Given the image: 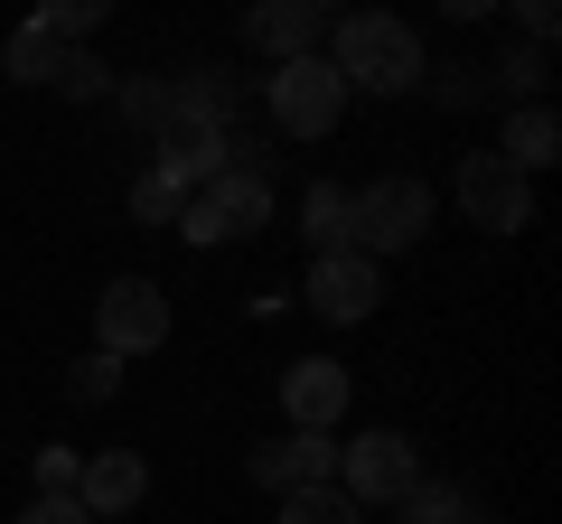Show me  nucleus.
I'll list each match as a JSON object with an SVG mask.
<instances>
[{
  "mask_svg": "<svg viewBox=\"0 0 562 524\" xmlns=\"http://www.w3.org/2000/svg\"><path fill=\"white\" fill-rule=\"evenodd\" d=\"M328 66H338L347 94H413L431 76L422 29L394 20V10H347V20H328Z\"/></svg>",
  "mask_w": 562,
  "mask_h": 524,
  "instance_id": "obj_1",
  "label": "nucleus"
},
{
  "mask_svg": "<svg viewBox=\"0 0 562 524\" xmlns=\"http://www.w3.org/2000/svg\"><path fill=\"white\" fill-rule=\"evenodd\" d=\"M338 113H347V84H338V66H328V57L272 66V84H262V122H272L281 141H328Z\"/></svg>",
  "mask_w": 562,
  "mask_h": 524,
  "instance_id": "obj_2",
  "label": "nucleus"
},
{
  "mask_svg": "<svg viewBox=\"0 0 562 524\" xmlns=\"http://www.w3.org/2000/svg\"><path fill=\"white\" fill-rule=\"evenodd\" d=\"M262 225H272V179H262V169H225V179H206L198 197L179 206V225H169V235H188L206 253V243H244V235H262Z\"/></svg>",
  "mask_w": 562,
  "mask_h": 524,
  "instance_id": "obj_3",
  "label": "nucleus"
},
{
  "mask_svg": "<svg viewBox=\"0 0 562 524\" xmlns=\"http://www.w3.org/2000/svg\"><path fill=\"white\" fill-rule=\"evenodd\" d=\"M422 487V449L403 441V431H357V441H338V497L357 505H403Z\"/></svg>",
  "mask_w": 562,
  "mask_h": 524,
  "instance_id": "obj_4",
  "label": "nucleus"
},
{
  "mask_svg": "<svg viewBox=\"0 0 562 524\" xmlns=\"http://www.w3.org/2000/svg\"><path fill=\"white\" fill-rule=\"evenodd\" d=\"M150 346H169V291L140 282V272L103 282V300H94V356L132 365V356H150Z\"/></svg>",
  "mask_w": 562,
  "mask_h": 524,
  "instance_id": "obj_5",
  "label": "nucleus"
},
{
  "mask_svg": "<svg viewBox=\"0 0 562 524\" xmlns=\"http://www.w3.org/2000/svg\"><path fill=\"white\" fill-rule=\"evenodd\" d=\"M422 235H431V187H422V179H375V187H357V253H366V262L413 253Z\"/></svg>",
  "mask_w": 562,
  "mask_h": 524,
  "instance_id": "obj_6",
  "label": "nucleus"
},
{
  "mask_svg": "<svg viewBox=\"0 0 562 524\" xmlns=\"http://www.w3.org/2000/svg\"><path fill=\"white\" fill-rule=\"evenodd\" d=\"M450 197H460V216L487 225V235H525V225H535V179H516L497 150H469L460 179H450Z\"/></svg>",
  "mask_w": 562,
  "mask_h": 524,
  "instance_id": "obj_7",
  "label": "nucleus"
},
{
  "mask_svg": "<svg viewBox=\"0 0 562 524\" xmlns=\"http://www.w3.org/2000/svg\"><path fill=\"white\" fill-rule=\"evenodd\" d=\"M375 300H384V272H375L366 253H328V262H310V309H319L328 328L375 319Z\"/></svg>",
  "mask_w": 562,
  "mask_h": 524,
  "instance_id": "obj_8",
  "label": "nucleus"
},
{
  "mask_svg": "<svg viewBox=\"0 0 562 524\" xmlns=\"http://www.w3.org/2000/svg\"><path fill=\"white\" fill-rule=\"evenodd\" d=\"M244 47H262L272 66L319 57V47H328V10H319V0H262V10H244Z\"/></svg>",
  "mask_w": 562,
  "mask_h": 524,
  "instance_id": "obj_9",
  "label": "nucleus"
},
{
  "mask_svg": "<svg viewBox=\"0 0 562 524\" xmlns=\"http://www.w3.org/2000/svg\"><path fill=\"white\" fill-rule=\"evenodd\" d=\"M140 497H150V459H140V449H94V459L76 468V505L94 524H122Z\"/></svg>",
  "mask_w": 562,
  "mask_h": 524,
  "instance_id": "obj_10",
  "label": "nucleus"
},
{
  "mask_svg": "<svg viewBox=\"0 0 562 524\" xmlns=\"http://www.w3.org/2000/svg\"><path fill=\"white\" fill-rule=\"evenodd\" d=\"M347 365H328V356H301L291 375H281V422L291 431H338L347 422Z\"/></svg>",
  "mask_w": 562,
  "mask_h": 524,
  "instance_id": "obj_11",
  "label": "nucleus"
},
{
  "mask_svg": "<svg viewBox=\"0 0 562 524\" xmlns=\"http://www.w3.org/2000/svg\"><path fill=\"white\" fill-rule=\"evenodd\" d=\"M254 487L291 497V487H338V441L328 431H291V441L254 449Z\"/></svg>",
  "mask_w": 562,
  "mask_h": 524,
  "instance_id": "obj_12",
  "label": "nucleus"
},
{
  "mask_svg": "<svg viewBox=\"0 0 562 524\" xmlns=\"http://www.w3.org/2000/svg\"><path fill=\"white\" fill-rule=\"evenodd\" d=\"M497 160L516 169V179H535V169H553V160H562V122H553V103H516V113H506Z\"/></svg>",
  "mask_w": 562,
  "mask_h": 524,
  "instance_id": "obj_13",
  "label": "nucleus"
},
{
  "mask_svg": "<svg viewBox=\"0 0 562 524\" xmlns=\"http://www.w3.org/2000/svg\"><path fill=\"white\" fill-rule=\"evenodd\" d=\"M301 235H310V253H357V187H338V179H319L301 197Z\"/></svg>",
  "mask_w": 562,
  "mask_h": 524,
  "instance_id": "obj_14",
  "label": "nucleus"
},
{
  "mask_svg": "<svg viewBox=\"0 0 562 524\" xmlns=\"http://www.w3.org/2000/svg\"><path fill=\"white\" fill-rule=\"evenodd\" d=\"M0 76H10V84H47V76H57V38H47L38 20H20L10 47H0Z\"/></svg>",
  "mask_w": 562,
  "mask_h": 524,
  "instance_id": "obj_15",
  "label": "nucleus"
},
{
  "mask_svg": "<svg viewBox=\"0 0 562 524\" xmlns=\"http://www.w3.org/2000/svg\"><path fill=\"white\" fill-rule=\"evenodd\" d=\"M47 84H57L66 103H103V94H113V66H103L94 47H57V76H47Z\"/></svg>",
  "mask_w": 562,
  "mask_h": 524,
  "instance_id": "obj_16",
  "label": "nucleus"
},
{
  "mask_svg": "<svg viewBox=\"0 0 562 524\" xmlns=\"http://www.w3.org/2000/svg\"><path fill=\"white\" fill-rule=\"evenodd\" d=\"M179 206H188V187L169 179V169H140L132 179V216L140 225H179Z\"/></svg>",
  "mask_w": 562,
  "mask_h": 524,
  "instance_id": "obj_17",
  "label": "nucleus"
},
{
  "mask_svg": "<svg viewBox=\"0 0 562 524\" xmlns=\"http://www.w3.org/2000/svg\"><path fill=\"white\" fill-rule=\"evenodd\" d=\"M403 524H469V497L450 478H422L413 497H403Z\"/></svg>",
  "mask_w": 562,
  "mask_h": 524,
  "instance_id": "obj_18",
  "label": "nucleus"
},
{
  "mask_svg": "<svg viewBox=\"0 0 562 524\" xmlns=\"http://www.w3.org/2000/svg\"><path fill=\"white\" fill-rule=\"evenodd\" d=\"M38 29H47L57 47H85V38L103 29V0H47V10H38Z\"/></svg>",
  "mask_w": 562,
  "mask_h": 524,
  "instance_id": "obj_19",
  "label": "nucleus"
},
{
  "mask_svg": "<svg viewBox=\"0 0 562 524\" xmlns=\"http://www.w3.org/2000/svg\"><path fill=\"white\" fill-rule=\"evenodd\" d=\"M113 103H122V122H140V132H160V122H169V84L160 76H122Z\"/></svg>",
  "mask_w": 562,
  "mask_h": 524,
  "instance_id": "obj_20",
  "label": "nucleus"
},
{
  "mask_svg": "<svg viewBox=\"0 0 562 524\" xmlns=\"http://www.w3.org/2000/svg\"><path fill=\"white\" fill-rule=\"evenodd\" d=\"M281 524H357V505H347L338 487H291V497H281Z\"/></svg>",
  "mask_w": 562,
  "mask_h": 524,
  "instance_id": "obj_21",
  "label": "nucleus"
},
{
  "mask_svg": "<svg viewBox=\"0 0 562 524\" xmlns=\"http://www.w3.org/2000/svg\"><path fill=\"white\" fill-rule=\"evenodd\" d=\"M543 76H553V57H543V47H516V57L497 66V94H516V103H543Z\"/></svg>",
  "mask_w": 562,
  "mask_h": 524,
  "instance_id": "obj_22",
  "label": "nucleus"
},
{
  "mask_svg": "<svg viewBox=\"0 0 562 524\" xmlns=\"http://www.w3.org/2000/svg\"><path fill=\"white\" fill-rule=\"evenodd\" d=\"M113 384H122V365H113V356H85V365H66V394H76V403H113Z\"/></svg>",
  "mask_w": 562,
  "mask_h": 524,
  "instance_id": "obj_23",
  "label": "nucleus"
},
{
  "mask_svg": "<svg viewBox=\"0 0 562 524\" xmlns=\"http://www.w3.org/2000/svg\"><path fill=\"white\" fill-rule=\"evenodd\" d=\"M76 468L85 449H38V497H76Z\"/></svg>",
  "mask_w": 562,
  "mask_h": 524,
  "instance_id": "obj_24",
  "label": "nucleus"
},
{
  "mask_svg": "<svg viewBox=\"0 0 562 524\" xmlns=\"http://www.w3.org/2000/svg\"><path fill=\"white\" fill-rule=\"evenodd\" d=\"M516 29H525V47H553L562 10H553V0H516Z\"/></svg>",
  "mask_w": 562,
  "mask_h": 524,
  "instance_id": "obj_25",
  "label": "nucleus"
},
{
  "mask_svg": "<svg viewBox=\"0 0 562 524\" xmlns=\"http://www.w3.org/2000/svg\"><path fill=\"white\" fill-rule=\"evenodd\" d=\"M20 524H94V515H85V505L76 497H38V505H29V515Z\"/></svg>",
  "mask_w": 562,
  "mask_h": 524,
  "instance_id": "obj_26",
  "label": "nucleus"
}]
</instances>
